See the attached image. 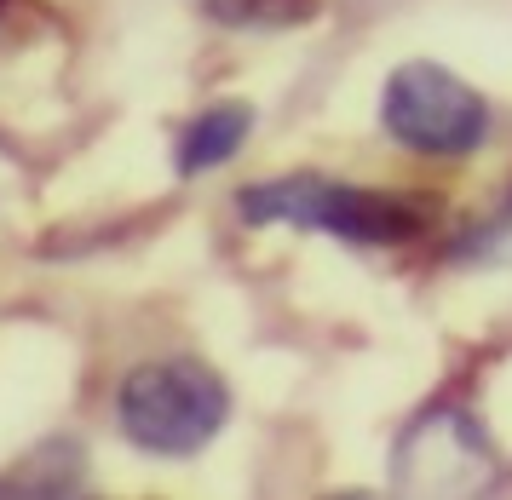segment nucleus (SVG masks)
Here are the masks:
<instances>
[{"label": "nucleus", "mask_w": 512, "mask_h": 500, "mask_svg": "<svg viewBox=\"0 0 512 500\" xmlns=\"http://www.w3.org/2000/svg\"><path fill=\"white\" fill-rule=\"evenodd\" d=\"M236 213L248 225H294V230H323L334 242L351 248H397L420 236L426 207L392 190H363L346 179H323V173H288V179L248 184L236 196Z\"/></svg>", "instance_id": "nucleus-1"}, {"label": "nucleus", "mask_w": 512, "mask_h": 500, "mask_svg": "<svg viewBox=\"0 0 512 500\" xmlns=\"http://www.w3.org/2000/svg\"><path fill=\"white\" fill-rule=\"evenodd\" d=\"M231 420V386L196 357H162L139 363L116 391L121 437L162 460L202 455Z\"/></svg>", "instance_id": "nucleus-2"}, {"label": "nucleus", "mask_w": 512, "mask_h": 500, "mask_svg": "<svg viewBox=\"0 0 512 500\" xmlns=\"http://www.w3.org/2000/svg\"><path fill=\"white\" fill-rule=\"evenodd\" d=\"M380 127L415 156L455 161V156H472L489 138V104L484 92L461 81L455 69L432 64V58H409V64H397L386 75Z\"/></svg>", "instance_id": "nucleus-3"}, {"label": "nucleus", "mask_w": 512, "mask_h": 500, "mask_svg": "<svg viewBox=\"0 0 512 500\" xmlns=\"http://www.w3.org/2000/svg\"><path fill=\"white\" fill-rule=\"evenodd\" d=\"M501 478L495 443L478 414L461 403L420 409L392 443V489L397 495H484Z\"/></svg>", "instance_id": "nucleus-4"}, {"label": "nucleus", "mask_w": 512, "mask_h": 500, "mask_svg": "<svg viewBox=\"0 0 512 500\" xmlns=\"http://www.w3.org/2000/svg\"><path fill=\"white\" fill-rule=\"evenodd\" d=\"M254 133V104H242V98H219L208 104L202 115H190L179 144H173V167L196 179V173H213V167H225V161L248 144Z\"/></svg>", "instance_id": "nucleus-5"}, {"label": "nucleus", "mask_w": 512, "mask_h": 500, "mask_svg": "<svg viewBox=\"0 0 512 500\" xmlns=\"http://www.w3.org/2000/svg\"><path fill=\"white\" fill-rule=\"evenodd\" d=\"M213 12L242 29H288L311 18V0H213Z\"/></svg>", "instance_id": "nucleus-6"}, {"label": "nucleus", "mask_w": 512, "mask_h": 500, "mask_svg": "<svg viewBox=\"0 0 512 500\" xmlns=\"http://www.w3.org/2000/svg\"><path fill=\"white\" fill-rule=\"evenodd\" d=\"M455 259H466V265H512V202L495 219L466 230L455 242Z\"/></svg>", "instance_id": "nucleus-7"}]
</instances>
